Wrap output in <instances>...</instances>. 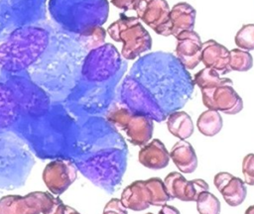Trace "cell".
Instances as JSON below:
<instances>
[{
	"instance_id": "6da1fadb",
	"label": "cell",
	"mask_w": 254,
	"mask_h": 214,
	"mask_svg": "<svg viewBox=\"0 0 254 214\" xmlns=\"http://www.w3.org/2000/svg\"><path fill=\"white\" fill-rule=\"evenodd\" d=\"M69 160L93 184L112 193L126 169L127 147L110 122L100 116H87L79 124Z\"/></svg>"
},
{
	"instance_id": "7a4b0ae2",
	"label": "cell",
	"mask_w": 254,
	"mask_h": 214,
	"mask_svg": "<svg viewBox=\"0 0 254 214\" xmlns=\"http://www.w3.org/2000/svg\"><path fill=\"white\" fill-rule=\"evenodd\" d=\"M129 75L151 92L167 115L183 108L193 93L190 72L170 53L155 52L139 57Z\"/></svg>"
},
{
	"instance_id": "3957f363",
	"label": "cell",
	"mask_w": 254,
	"mask_h": 214,
	"mask_svg": "<svg viewBox=\"0 0 254 214\" xmlns=\"http://www.w3.org/2000/svg\"><path fill=\"white\" fill-rule=\"evenodd\" d=\"M42 159L69 160L76 143L79 124L61 104H52L44 114L21 116L12 128Z\"/></svg>"
},
{
	"instance_id": "277c9868",
	"label": "cell",
	"mask_w": 254,
	"mask_h": 214,
	"mask_svg": "<svg viewBox=\"0 0 254 214\" xmlns=\"http://www.w3.org/2000/svg\"><path fill=\"white\" fill-rule=\"evenodd\" d=\"M55 33L52 26L41 23L13 31L0 45L1 71L16 73L29 70L47 53Z\"/></svg>"
},
{
	"instance_id": "5b68a950",
	"label": "cell",
	"mask_w": 254,
	"mask_h": 214,
	"mask_svg": "<svg viewBox=\"0 0 254 214\" xmlns=\"http://www.w3.org/2000/svg\"><path fill=\"white\" fill-rule=\"evenodd\" d=\"M48 11L60 30L84 36L107 21L109 3L107 0H49Z\"/></svg>"
},
{
	"instance_id": "8992f818",
	"label": "cell",
	"mask_w": 254,
	"mask_h": 214,
	"mask_svg": "<svg viewBox=\"0 0 254 214\" xmlns=\"http://www.w3.org/2000/svg\"><path fill=\"white\" fill-rule=\"evenodd\" d=\"M33 153L13 130H0V188H19L33 166Z\"/></svg>"
},
{
	"instance_id": "52a82bcc",
	"label": "cell",
	"mask_w": 254,
	"mask_h": 214,
	"mask_svg": "<svg viewBox=\"0 0 254 214\" xmlns=\"http://www.w3.org/2000/svg\"><path fill=\"white\" fill-rule=\"evenodd\" d=\"M0 80L11 89L21 116H39L51 108L53 103L49 94L32 79L28 70L16 73L1 71Z\"/></svg>"
},
{
	"instance_id": "ba28073f",
	"label": "cell",
	"mask_w": 254,
	"mask_h": 214,
	"mask_svg": "<svg viewBox=\"0 0 254 214\" xmlns=\"http://www.w3.org/2000/svg\"><path fill=\"white\" fill-rule=\"evenodd\" d=\"M126 66L118 50L112 44L104 43L87 52L77 79L94 83L106 82L126 69Z\"/></svg>"
},
{
	"instance_id": "9c48e42d",
	"label": "cell",
	"mask_w": 254,
	"mask_h": 214,
	"mask_svg": "<svg viewBox=\"0 0 254 214\" xmlns=\"http://www.w3.org/2000/svg\"><path fill=\"white\" fill-rule=\"evenodd\" d=\"M107 32L112 40L123 44L121 55L133 60L152 48V38L137 17L120 14V18L112 23Z\"/></svg>"
},
{
	"instance_id": "30bf717a",
	"label": "cell",
	"mask_w": 254,
	"mask_h": 214,
	"mask_svg": "<svg viewBox=\"0 0 254 214\" xmlns=\"http://www.w3.org/2000/svg\"><path fill=\"white\" fill-rule=\"evenodd\" d=\"M47 0H0V35L39 24L46 18Z\"/></svg>"
},
{
	"instance_id": "8fae6325",
	"label": "cell",
	"mask_w": 254,
	"mask_h": 214,
	"mask_svg": "<svg viewBox=\"0 0 254 214\" xmlns=\"http://www.w3.org/2000/svg\"><path fill=\"white\" fill-rule=\"evenodd\" d=\"M120 103L136 114L145 115L156 122H163L167 114L151 92L131 75H126L119 88Z\"/></svg>"
},
{
	"instance_id": "7c38bea8",
	"label": "cell",
	"mask_w": 254,
	"mask_h": 214,
	"mask_svg": "<svg viewBox=\"0 0 254 214\" xmlns=\"http://www.w3.org/2000/svg\"><path fill=\"white\" fill-rule=\"evenodd\" d=\"M106 120L122 130L132 145L143 147L152 139L154 121L145 115L131 112L121 103L114 104L107 110Z\"/></svg>"
},
{
	"instance_id": "4fadbf2b",
	"label": "cell",
	"mask_w": 254,
	"mask_h": 214,
	"mask_svg": "<svg viewBox=\"0 0 254 214\" xmlns=\"http://www.w3.org/2000/svg\"><path fill=\"white\" fill-rule=\"evenodd\" d=\"M55 197L42 191L25 196L6 195L0 199V214H43L53 205Z\"/></svg>"
},
{
	"instance_id": "5bb4252c",
	"label": "cell",
	"mask_w": 254,
	"mask_h": 214,
	"mask_svg": "<svg viewBox=\"0 0 254 214\" xmlns=\"http://www.w3.org/2000/svg\"><path fill=\"white\" fill-rule=\"evenodd\" d=\"M132 10L156 34L168 37L170 7L166 0H135Z\"/></svg>"
},
{
	"instance_id": "9a60e30c",
	"label": "cell",
	"mask_w": 254,
	"mask_h": 214,
	"mask_svg": "<svg viewBox=\"0 0 254 214\" xmlns=\"http://www.w3.org/2000/svg\"><path fill=\"white\" fill-rule=\"evenodd\" d=\"M203 105L207 109L235 115L243 109V100L232 85L224 84L200 89Z\"/></svg>"
},
{
	"instance_id": "2e32d148",
	"label": "cell",
	"mask_w": 254,
	"mask_h": 214,
	"mask_svg": "<svg viewBox=\"0 0 254 214\" xmlns=\"http://www.w3.org/2000/svg\"><path fill=\"white\" fill-rule=\"evenodd\" d=\"M77 168L70 160L56 159L49 162L44 171L43 179L54 195L64 193L75 180Z\"/></svg>"
},
{
	"instance_id": "e0dca14e",
	"label": "cell",
	"mask_w": 254,
	"mask_h": 214,
	"mask_svg": "<svg viewBox=\"0 0 254 214\" xmlns=\"http://www.w3.org/2000/svg\"><path fill=\"white\" fill-rule=\"evenodd\" d=\"M164 183L171 199L177 198L182 201H195L200 192L209 188L207 182L203 179L195 178L188 180L183 174L177 171L169 173L165 177Z\"/></svg>"
},
{
	"instance_id": "ac0fdd59",
	"label": "cell",
	"mask_w": 254,
	"mask_h": 214,
	"mask_svg": "<svg viewBox=\"0 0 254 214\" xmlns=\"http://www.w3.org/2000/svg\"><path fill=\"white\" fill-rule=\"evenodd\" d=\"M177 39L176 56L187 69H193L200 62L202 42L194 30L183 31Z\"/></svg>"
},
{
	"instance_id": "d6986e66",
	"label": "cell",
	"mask_w": 254,
	"mask_h": 214,
	"mask_svg": "<svg viewBox=\"0 0 254 214\" xmlns=\"http://www.w3.org/2000/svg\"><path fill=\"white\" fill-rule=\"evenodd\" d=\"M213 183L229 206H238L246 198L247 188L244 180L240 177L221 171L214 175Z\"/></svg>"
},
{
	"instance_id": "ffe728a7",
	"label": "cell",
	"mask_w": 254,
	"mask_h": 214,
	"mask_svg": "<svg viewBox=\"0 0 254 214\" xmlns=\"http://www.w3.org/2000/svg\"><path fill=\"white\" fill-rule=\"evenodd\" d=\"M200 61L205 67L215 69L220 74L229 73V51L214 40L202 43Z\"/></svg>"
},
{
	"instance_id": "44dd1931",
	"label": "cell",
	"mask_w": 254,
	"mask_h": 214,
	"mask_svg": "<svg viewBox=\"0 0 254 214\" xmlns=\"http://www.w3.org/2000/svg\"><path fill=\"white\" fill-rule=\"evenodd\" d=\"M195 14V9L187 2L175 4L169 14L168 36L176 37L183 31L193 30Z\"/></svg>"
},
{
	"instance_id": "7402d4cb",
	"label": "cell",
	"mask_w": 254,
	"mask_h": 214,
	"mask_svg": "<svg viewBox=\"0 0 254 214\" xmlns=\"http://www.w3.org/2000/svg\"><path fill=\"white\" fill-rule=\"evenodd\" d=\"M139 162L150 169H162L169 164L170 154L159 139H153L144 145L138 153Z\"/></svg>"
},
{
	"instance_id": "603a6c76",
	"label": "cell",
	"mask_w": 254,
	"mask_h": 214,
	"mask_svg": "<svg viewBox=\"0 0 254 214\" xmlns=\"http://www.w3.org/2000/svg\"><path fill=\"white\" fill-rule=\"evenodd\" d=\"M120 200L122 204L133 211H143L151 206V195L145 180H135L127 185L122 193Z\"/></svg>"
},
{
	"instance_id": "cb8c5ba5",
	"label": "cell",
	"mask_w": 254,
	"mask_h": 214,
	"mask_svg": "<svg viewBox=\"0 0 254 214\" xmlns=\"http://www.w3.org/2000/svg\"><path fill=\"white\" fill-rule=\"evenodd\" d=\"M21 117V111L9 86L0 80V130L12 129Z\"/></svg>"
},
{
	"instance_id": "d4e9b609",
	"label": "cell",
	"mask_w": 254,
	"mask_h": 214,
	"mask_svg": "<svg viewBox=\"0 0 254 214\" xmlns=\"http://www.w3.org/2000/svg\"><path fill=\"white\" fill-rule=\"evenodd\" d=\"M170 159L183 173H191L197 167V157L192 146L186 140L178 141L172 148Z\"/></svg>"
},
{
	"instance_id": "484cf974",
	"label": "cell",
	"mask_w": 254,
	"mask_h": 214,
	"mask_svg": "<svg viewBox=\"0 0 254 214\" xmlns=\"http://www.w3.org/2000/svg\"><path fill=\"white\" fill-rule=\"evenodd\" d=\"M169 132L180 140H187L193 133V123L190 116L185 111H174L167 116Z\"/></svg>"
},
{
	"instance_id": "4316f807",
	"label": "cell",
	"mask_w": 254,
	"mask_h": 214,
	"mask_svg": "<svg viewBox=\"0 0 254 214\" xmlns=\"http://www.w3.org/2000/svg\"><path fill=\"white\" fill-rule=\"evenodd\" d=\"M222 125L223 121L221 115L218 111L212 109L203 111L196 121L198 131L206 137H213L217 135L222 129Z\"/></svg>"
},
{
	"instance_id": "83f0119b",
	"label": "cell",
	"mask_w": 254,
	"mask_h": 214,
	"mask_svg": "<svg viewBox=\"0 0 254 214\" xmlns=\"http://www.w3.org/2000/svg\"><path fill=\"white\" fill-rule=\"evenodd\" d=\"M193 82L196 84L199 89L204 88H212L219 85L229 84L232 85L233 82L230 78L227 77H220L219 73L210 67H204L197 71L193 76Z\"/></svg>"
},
{
	"instance_id": "f1b7e54d",
	"label": "cell",
	"mask_w": 254,
	"mask_h": 214,
	"mask_svg": "<svg viewBox=\"0 0 254 214\" xmlns=\"http://www.w3.org/2000/svg\"><path fill=\"white\" fill-rule=\"evenodd\" d=\"M145 182L151 195V205L163 206L164 204H167L169 200H171L163 179L160 177H151L146 179Z\"/></svg>"
},
{
	"instance_id": "f546056e",
	"label": "cell",
	"mask_w": 254,
	"mask_h": 214,
	"mask_svg": "<svg viewBox=\"0 0 254 214\" xmlns=\"http://www.w3.org/2000/svg\"><path fill=\"white\" fill-rule=\"evenodd\" d=\"M253 66V57L248 51L232 49L229 51V68L234 71H247Z\"/></svg>"
},
{
	"instance_id": "4dcf8cb0",
	"label": "cell",
	"mask_w": 254,
	"mask_h": 214,
	"mask_svg": "<svg viewBox=\"0 0 254 214\" xmlns=\"http://www.w3.org/2000/svg\"><path fill=\"white\" fill-rule=\"evenodd\" d=\"M195 202L199 214H220V201L208 190L200 192Z\"/></svg>"
},
{
	"instance_id": "1f68e13d",
	"label": "cell",
	"mask_w": 254,
	"mask_h": 214,
	"mask_svg": "<svg viewBox=\"0 0 254 214\" xmlns=\"http://www.w3.org/2000/svg\"><path fill=\"white\" fill-rule=\"evenodd\" d=\"M235 45L244 51L254 50V24L243 25L234 38Z\"/></svg>"
},
{
	"instance_id": "d6a6232c",
	"label": "cell",
	"mask_w": 254,
	"mask_h": 214,
	"mask_svg": "<svg viewBox=\"0 0 254 214\" xmlns=\"http://www.w3.org/2000/svg\"><path fill=\"white\" fill-rule=\"evenodd\" d=\"M242 172L244 182L248 185H254V154H248L243 158Z\"/></svg>"
},
{
	"instance_id": "836d02e7",
	"label": "cell",
	"mask_w": 254,
	"mask_h": 214,
	"mask_svg": "<svg viewBox=\"0 0 254 214\" xmlns=\"http://www.w3.org/2000/svg\"><path fill=\"white\" fill-rule=\"evenodd\" d=\"M102 214H128V211L120 199L112 198L104 206Z\"/></svg>"
},
{
	"instance_id": "e575fe53",
	"label": "cell",
	"mask_w": 254,
	"mask_h": 214,
	"mask_svg": "<svg viewBox=\"0 0 254 214\" xmlns=\"http://www.w3.org/2000/svg\"><path fill=\"white\" fill-rule=\"evenodd\" d=\"M64 208L65 205L63 203V201L60 198L55 197L54 203L51 208L43 214H64Z\"/></svg>"
},
{
	"instance_id": "d590c367",
	"label": "cell",
	"mask_w": 254,
	"mask_h": 214,
	"mask_svg": "<svg viewBox=\"0 0 254 214\" xmlns=\"http://www.w3.org/2000/svg\"><path fill=\"white\" fill-rule=\"evenodd\" d=\"M134 1L135 0H111L112 4L115 7L119 8V9H122L124 11L132 9V5H133Z\"/></svg>"
},
{
	"instance_id": "8d00e7d4",
	"label": "cell",
	"mask_w": 254,
	"mask_h": 214,
	"mask_svg": "<svg viewBox=\"0 0 254 214\" xmlns=\"http://www.w3.org/2000/svg\"><path fill=\"white\" fill-rule=\"evenodd\" d=\"M162 208L160 209L159 213L158 214H181L180 211L172 206V205H168V204H164L163 206H161Z\"/></svg>"
},
{
	"instance_id": "74e56055",
	"label": "cell",
	"mask_w": 254,
	"mask_h": 214,
	"mask_svg": "<svg viewBox=\"0 0 254 214\" xmlns=\"http://www.w3.org/2000/svg\"><path fill=\"white\" fill-rule=\"evenodd\" d=\"M244 214H254V205L249 206V207L245 210V213H244Z\"/></svg>"
},
{
	"instance_id": "f35d334b",
	"label": "cell",
	"mask_w": 254,
	"mask_h": 214,
	"mask_svg": "<svg viewBox=\"0 0 254 214\" xmlns=\"http://www.w3.org/2000/svg\"><path fill=\"white\" fill-rule=\"evenodd\" d=\"M146 214H153V213H151V212H148V213H146Z\"/></svg>"
}]
</instances>
